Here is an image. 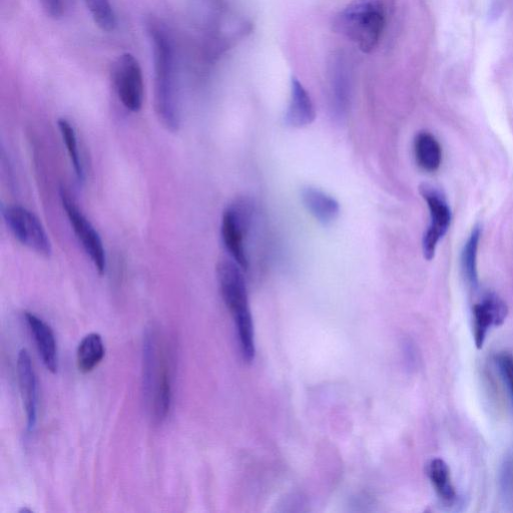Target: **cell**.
<instances>
[{
  "mask_svg": "<svg viewBox=\"0 0 513 513\" xmlns=\"http://www.w3.org/2000/svg\"><path fill=\"white\" fill-rule=\"evenodd\" d=\"M87 7L100 29L112 32L116 27V17L109 0H85Z\"/></svg>",
  "mask_w": 513,
  "mask_h": 513,
  "instance_id": "ffe728a7",
  "label": "cell"
},
{
  "mask_svg": "<svg viewBox=\"0 0 513 513\" xmlns=\"http://www.w3.org/2000/svg\"><path fill=\"white\" fill-rule=\"evenodd\" d=\"M420 193L427 204L430 215V223L422 240V250L424 258L431 261L439 242L450 228L452 213L444 196L434 188L423 185L420 188Z\"/></svg>",
  "mask_w": 513,
  "mask_h": 513,
  "instance_id": "ba28073f",
  "label": "cell"
},
{
  "mask_svg": "<svg viewBox=\"0 0 513 513\" xmlns=\"http://www.w3.org/2000/svg\"><path fill=\"white\" fill-rule=\"evenodd\" d=\"M301 199L310 214L323 225H330L339 217V203L319 189L304 188Z\"/></svg>",
  "mask_w": 513,
  "mask_h": 513,
  "instance_id": "5bb4252c",
  "label": "cell"
},
{
  "mask_svg": "<svg viewBox=\"0 0 513 513\" xmlns=\"http://www.w3.org/2000/svg\"><path fill=\"white\" fill-rule=\"evenodd\" d=\"M316 119L312 99L303 85L295 77L291 81L290 104L285 116L286 123L293 128H304Z\"/></svg>",
  "mask_w": 513,
  "mask_h": 513,
  "instance_id": "4fadbf2b",
  "label": "cell"
},
{
  "mask_svg": "<svg viewBox=\"0 0 513 513\" xmlns=\"http://www.w3.org/2000/svg\"><path fill=\"white\" fill-rule=\"evenodd\" d=\"M496 363L513 401V356L509 353L498 354Z\"/></svg>",
  "mask_w": 513,
  "mask_h": 513,
  "instance_id": "44dd1931",
  "label": "cell"
},
{
  "mask_svg": "<svg viewBox=\"0 0 513 513\" xmlns=\"http://www.w3.org/2000/svg\"><path fill=\"white\" fill-rule=\"evenodd\" d=\"M17 367L21 394L27 415V429L32 433L35 431L38 422L39 394L37 375L32 358L26 349L20 351Z\"/></svg>",
  "mask_w": 513,
  "mask_h": 513,
  "instance_id": "8fae6325",
  "label": "cell"
},
{
  "mask_svg": "<svg viewBox=\"0 0 513 513\" xmlns=\"http://www.w3.org/2000/svg\"><path fill=\"white\" fill-rule=\"evenodd\" d=\"M58 125L64 143L66 144L68 153L70 155V159L76 172V176L80 182H84L85 171L79 151V143L76 130L74 126L66 119H60Z\"/></svg>",
  "mask_w": 513,
  "mask_h": 513,
  "instance_id": "d6986e66",
  "label": "cell"
},
{
  "mask_svg": "<svg viewBox=\"0 0 513 513\" xmlns=\"http://www.w3.org/2000/svg\"><path fill=\"white\" fill-rule=\"evenodd\" d=\"M114 83L122 105L138 113L144 103V79L138 60L131 54L119 58L114 67Z\"/></svg>",
  "mask_w": 513,
  "mask_h": 513,
  "instance_id": "9c48e42d",
  "label": "cell"
},
{
  "mask_svg": "<svg viewBox=\"0 0 513 513\" xmlns=\"http://www.w3.org/2000/svg\"><path fill=\"white\" fill-rule=\"evenodd\" d=\"M387 23L384 0H353L334 20V31L366 54L374 52Z\"/></svg>",
  "mask_w": 513,
  "mask_h": 513,
  "instance_id": "7a4b0ae2",
  "label": "cell"
},
{
  "mask_svg": "<svg viewBox=\"0 0 513 513\" xmlns=\"http://www.w3.org/2000/svg\"><path fill=\"white\" fill-rule=\"evenodd\" d=\"M472 313L474 342L477 349H481L490 329L505 322L508 308L500 297L488 294L473 306Z\"/></svg>",
  "mask_w": 513,
  "mask_h": 513,
  "instance_id": "30bf717a",
  "label": "cell"
},
{
  "mask_svg": "<svg viewBox=\"0 0 513 513\" xmlns=\"http://www.w3.org/2000/svg\"><path fill=\"white\" fill-rule=\"evenodd\" d=\"M481 237V228L476 226L471 231L461 254L463 276L471 288L478 287L477 257Z\"/></svg>",
  "mask_w": 513,
  "mask_h": 513,
  "instance_id": "ac0fdd59",
  "label": "cell"
},
{
  "mask_svg": "<svg viewBox=\"0 0 513 513\" xmlns=\"http://www.w3.org/2000/svg\"><path fill=\"white\" fill-rule=\"evenodd\" d=\"M3 216L8 228L21 244L44 257L52 255L49 235L33 212L22 206H9L4 208Z\"/></svg>",
  "mask_w": 513,
  "mask_h": 513,
  "instance_id": "8992f818",
  "label": "cell"
},
{
  "mask_svg": "<svg viewBox=\"0 0 513 513\" xmlns=\"http://www.w3.org/2000/svg\"><path fill=\"white\" fill-rule=\"evenodd\" d=\"M27 323L46 368L52 373L59 369L58 345L52 328L33 313H26Z\"/></svg>",
  "mask_w": 513,
  "mask_h": 513,
  "instance_id": "7c38bea8",
  "label": "cell"
},
{
  "mask_svg": "<svg viewBox=\"0 0 513 513\" xmlns=\"http://www.w3.org/2000/svg\"><path fill=\"white\" fill-rule=\"evenodd\" d=\"M414 155L418 166L428 173L436 172L442 164V148L428 132H420L415 137Z\"/></svg>",
  "mask_w": 513,
  "mask_h": 513,
  "instance_id": "9a60e30c",
  "label": "cell"
},
{
  "mask_svg": "<svg viewBox=\"0 0 513 513\" xmlns=\"http://www.w3.org/2000/svg\"><path fill=\"white\" fill-rule=\"evenodd\" d=\"M243 269L233 260H222L217 266V279L222 298L231 312L244 360L255 358L254 326Z\"/></svg>",
  "mask_w": 513,
  "mask_h": 513,
  "instance_id": "3957f363",
  "label": "cell"
},
{
  "mask_svg": "<svg viewBox=\"0 0 513 513\" xmlns=\"http://www.w3.org/2000/svg\"><path fill=\"white\" fill-rule=\"evenodd\" d=\"M62 202L71 226L100 275L107 270V255L98 231L79 209L71 196L62 192Z\"/></svg>",
  "mask_w": 513,
  "mask_h": 513,
  "instance_id": "52a82bcc",
  "label": "cell"
},
{
  "mask_svg": "<svg viewBox=\"0 0 513 513\" xmlns=\"http://www.w3.org/2000/svg\"><path fill=\"white\" fill-rule=\"evenodd\" d=\"M43 6L52 18L59 19L64 14V0H42Z\"/></svg>",
  "mask_w": 513,
  "mask_h": 513,
  "instance_id": "7402d4cb",
  "label": "cell"
},
{
  "mask_svg": "<svg viewBox=\"0 0 513 513\" xmlns=\"http://www.w3.org/2000/svg\"><path fill=\"white\" fill-rule=\"evenodd\" d=\"M150 35L155 63V110L163 126L175 133L181 126V110L174 48L163 29L154 27Z\"/></svg>",
  "mask_w": 513,
  "mask_h": 513,
  "instance_id": "6da1fadb",
  "label": "cell"
},
{
  "mask_svg": "<svg viewBox=\"0 0 513 513\" xmlns=\"http://www.w3.org/2000/svg\"><path fill=\"white\" fill-rule=\"evenodd\" d=\"M253 210L246 200H238L223 214L221 237L226 251L232 260L244 271L249 268L246 238L250 228Z\"/></svg>",
  "mask_w": 513,
  "mask_h": 513,
  "instance_id": "5b68a950",
  "label": "cell"
},
{
  "mask_svg": "<svg viewBox=\"0 0 513 513\" xmlns=\"http://www.w3.org/2000/svg\"><path fill=\"white\" fill-rule=\"evenodd\" d=\"M426 474L439 498L447 504H452L457 495L447 463L441 458L431 459L426 465Z\"/></svg>",
  "mask_w": 513,
  "mask_h": 513,
  "instance_id": "2e32d148",
  "label": "cell"
},
{
  "mask_svg": "<svg viewBox=\"0 0 513 513\" xmlns=\"http://www.w3.org/2000/svg\"><path fill=\"white\" fill-rule=\"evenodd\" d=\"M105 355L106 348L102 336L98 333L87 335L77 352L79 370L84 374L92 372L103 361Z\"/></svg>",
  "mask_w": 513,
  "mask_h": 513,
  "instance_id": "e0dca14e",
  "label": "cell"
},
{
  "mask_svg": "<svg viewBox=\"0 0 513 513\" xmlns=\"http://www.w3.org/2000/svg\"><path fill=\"white\" fill-rule=\"evenodd\" d=\"M144 386L152 400L154 418L162 422L172 404V381L168 360L154 335L146 337L144 346Z\"/></svg>",
  "mask_w": 513,
  "mask_h": 513,
  "instance_id": "277c9868",
  "label": "cell"
}]
</instances>
